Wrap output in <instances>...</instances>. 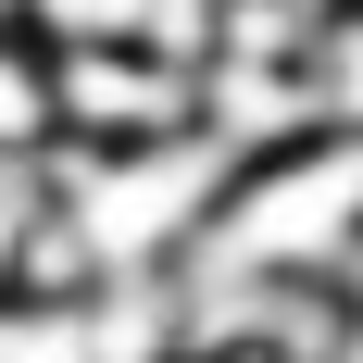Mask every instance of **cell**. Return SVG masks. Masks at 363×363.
<instances>
[{
	"mask_svg": "<svg viewBox=\"0 0 363 363\" xmlns=\"http://www.w3.org/2000/svg\"><path fill=\"white\" fill-rule=\"evenodd\" d=\"M176 276H238V289H263V276H363V138H301V150L238 163Z\"/></svg>",
	"mask_w": 363,
	"mask_h": 363,
	"instance_id": "obj_1",
	"label": "cell"
},
{
	"mask_svg": "<svg viewBox=\"0 0 363 363\" xmlns=\"http://www.w3.org/2000/svg\"><path fill=\"white\" fill-rule=\"evenodd\" d=\"M225 176H238V163H225L213 138H163V150H50L38 188L88 225L101 276H176L188 238L213 225Z\"/></svg>",
	"mask_w": 363,
	"mask_h": 363,
	"instance_id": "obj_2",
	"label": "cell"
},
{
	"mask_svg": "<svg viewBox=\"0 0 363 363\" xmlns=\"http://www.w3.org/2000/svg\"><path fill=\"white\" fill-rule=\"evenodd\" d=\"M50 88H63V150H163V138H201V63L150 50V38L50 50Z\"/></svg>",
	"mask_w": 363,
	"mask_h": 363,
	"instance_id": "obj_3",
	"label": "cell"
},
{
	"mask_svg": "<svg viewBox=\"0 0 363 363\" xmlns=\"http://www.w3.org/2000/svg\"><path fill=\"white\" fill-rule=\"evenodd\" d=\"M63 150V88H50V38H0V188H38Z\"/></svg>",
	"mask_w": 363,
	"mask_h": 363,
	"instance_id": "obj_4",
	"label": "cell"
},
{
	"mask_svg": "<svg viewBox=\"0 0 363 363\" xmlns=\"http://www.w3.org/2000/svg\"><path fill=\"white\" fill-rule=\"evenodd\" d=\"M301 88H313V138H363V13H326L313 26Z\"/></svg>",
	"mask_w": 363,
	"mask_h": 363,
	"instance_id": "obj_5",
	"label": "cell"
},
{
	"mask_svg": "<svg viewBox=\"0 0 363 363\" xmlns=\"http://www.w3.org/2000/svg\"><path fill=\"white\" fill-rule=\"evenodd\" d=\"M13 13H26V38H50V50H101V38H150L163 0H13Z\"/></svg>",
	"mask_w": 363,
	"mask_h": 363,
	"instance_id": "obj_6",
	"label": "cell"
},
{
	"mask_svg": "<svg viewBox=\"0 0 363 363\" xmlns=\"http://www.w3.org/2000/svg\"><path fill=\"white\" fill-rule=\"evenodd\" d=\"M338 363H363V276H351V351H338Z\"/></svg>",
	"mask_w": 363,
	"mask_h": 363,
	"instance_id": "obj_7",
	"label": "cell"
},
{
	"mask_svg": "<svg viewBox=\"0 0 363 363\" xmlns=\"http://www.w3.org/2000/svg\"><path fill=\"white\" fill-rule=\"evenodd\" d=\"M213 363H289V351H213Z\"/></svg>",
	"mask_w": 363,
	"mask_h": 363,
	"instance_id": "obj_8",
	"label": "cell"
},
{
	"mask_svg": "<svg viewBox=\"0 0 363 363\" xmlns=\"http://www.w3.org/2000/svg\"><path fill=\"white\" fill-rule=\"evenodd\" d=\"M13 26H26V13H13V0H0V38H13Z\"/></svg>",
	"mask_w": 363,
	"mask_h": 363,
	"instance_id": "obj_9",
	"label": "cell"
},
{
	"mask_svg": "<svg viewBox=\"0 0 363 363\" xmlns=\"http://www.w3.org/2000/svg\"><path fill=\"white\" fill-rule=\"evenodd\" d=\"M351 13H363V0H351Z\"/></svg>",
	"mask_w": 363,
	"mask_h": 363,
	"instance_id": "obj_10",
	"label": "cell"
}]
</instances>
